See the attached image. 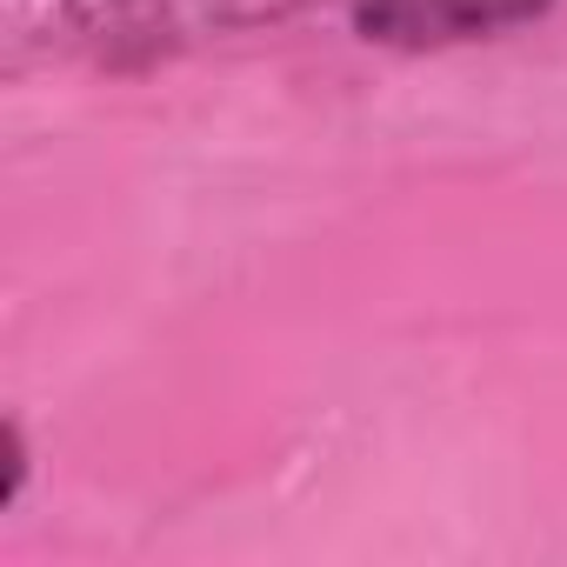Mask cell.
<instances>
[{"label": "cell", "mask_w": 567, "mask_h": 567, "mask_svg": "<svg viewBox=\"0 0 567 567\" xmlns=\"http://www.w3.org/2000/svg\"><path fill=\"white\" fill-rule=\"evenodd\" d=\"M554 8V0H361L354 28L381 48H461V41H494L507 28H527Z\"/></svg>", "instance_id": "cell-1"}]
</instances>
